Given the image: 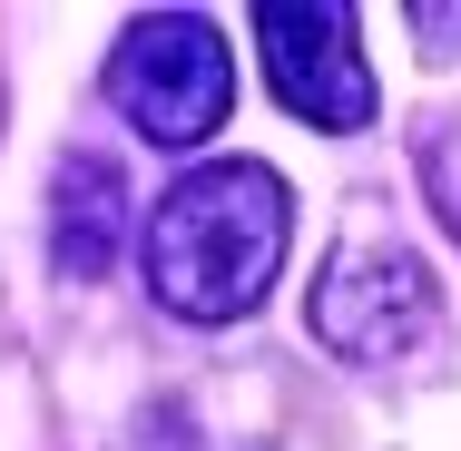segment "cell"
<instances>
[{
	"instance_id": "cell-1",
	"label": "cell",
	"mask_w": 461,
	"mask_h": 451,
	"mask_svg": "<svg viewBox=\"0 0 461 451\" xmlns=\"http://www.w3.org/2000/svg\"><path fill=\"white\" fill-rule=\"evenodd\" d=\"M285 236H294V196H285L276 167L266 158H206L148 206L138 266H148V294L167 314L236 324V314L266 304V284L285 266Z\"/></svg>"
},
{
	"instance_id": "cell-2",
	"label": "cell",
	"mask_w": 461,
	"mask_h": 451,
	"mask_svg": "<svg viewBox=\"0 0 461 451\" xmlns=\"http://www.w3.org/2000/svg\"><path fill=\"white\" fill-rule=\"evenodd\" d=\"M108 108L158 148H206L226 128V108H236V59H226L216 20L206 10L128 20L118 50H108Z\"/></svg>"
},
{
	"instance_id": "cell-3",
	"label": "cell",
	"mask_w": 461,
	"mask_h": 451,
	"mask_svg": "<svg viewBox=\"0 0 461 451\" xmlns=\"http://www.w3.org/2000/svg\"><path fill=\"white\" fill-rule=\"evenodd\" d=\"M256 50H266V89L285 98V118H304L324 138L373 128V69H364V40H354V10L266 0L256 10Z\"/></svg>"
},
{
	"instance_id": "cell-4",
	"label": "cell",
	"mask_w": 461,
	"mask_h": 451,
	"mask_svg": "<svg viewBox=\"0 0 461 451\" xmlns=\"http://www.w3.org/2000/svg\"><path fill=\"white\" fill-rule=\"evenodd\" d=\"M314 334L344 363H402L442 334V294L402 246H334V266L314 275Z\"/></svg>"
},
{
	"instance_id": "cell-5",
	"label": "cell",
	"mask_w": 461,
	"mask_h": 451,
	"mask_svg": "<svg viewBox=\"0 0 461 451\" xmlns=\"http://www.w3.org/2000/svg\"><path fill=\"white\" fill-rule=\"evenodd\" d=\"M118 196H128V186H118L108 158H89V148L59 158V196H50V256H59V275L89 284V275L118 256V216H128Z\"/></svg>"
},
{
	"instance_id": "cell-6",
	"label": "cell",
	"mask_w": 461,
	"mask_h": 451,
	"mask_svg": "<svg viewBox=\"0 0 461 451\" xmlns=\"http://www.w3.org/2000/svg\"><path fill=\"white\" fill-rule=\"evenodd\" d=\"M402 20H412V30H432V50H442V59H461V10H432V0H412Z\"/></svg>"
}]
</instances>
